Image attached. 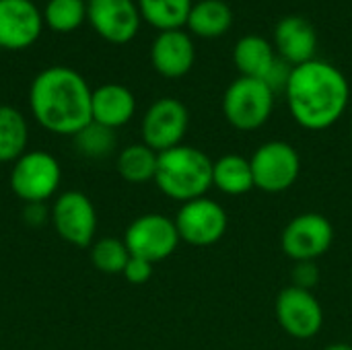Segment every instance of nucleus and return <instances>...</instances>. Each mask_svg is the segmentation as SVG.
Masks as SVG:
<instances>
[{
  "label": "nucleus",
  "instance_id": "obj_1",
  "mask_svg": "<svg viewBox=\"0 0 352 350\" xmlns=\"http://www.w3.org/2000/svg\"><path fill=\"white\" fill-rule=\"evenodd\" d=\"M285 93L293 120L311 132L334 126L344 116L351 99L346 76L318 58L291 70Z\"/></svg>",
  "mask_w": 352,
  "mask_h": 350
},
{
  "label": "nucleus",
  "instance_id": "obj_2",
  "mask_svg": "<svg viewBox=\"0 0 352 350\" xmlns=\"http://www.w3.org/2000/svg\"><path fill=\"white\" fill-rule=\"evenodd\" d=\"M91 99L89 83L68 66L41 70L29 89V107L35 122L58 136H74L93 122Z\"/></svg>",
  "mask_w": 352,
  "mask_h": 350
},
{
  "label": "nucleus",
  "instance_id": "obj_3",
  "mask_svg": "<svg viewBox=\"0 0 352 350\" xmlns=\"http://www.w3.org/2000/svg\"><path fill=\"white\" fill-rule=\"evenodd\" d=\"M155 184L167 198L182 204L204 198L212 188V161L196 146H173L159 153Z\"/></svg>",
  "mask_w": 352,
  "mask_h": 350
},
{
  "label": "nucleus",
  "instance_id": "obj_4",
  "mask_svg": "<svg viewBox=\"0 0 352 350\" xmlns=\"http://www.w3.org/2000/svg\"><path fill=\"white\" fill-rule=\"evenodd\" d=\"M8 182L12 194L23 200V204L47 202L58 196L62 167L60 161L47 151H27L12 163Z\"/></svg>",
  "mask_w": 352,
  "mask_h": 350
},
{
  "label": "nucleus",
  "instance_id": "obj_5",
  "mask_svg": "<svg viewBox=\"0 0 352 350\" xmlns=\"http://www.w3.org/2000/svg\"><path fill=\"white\" fill-rule=\"evenodd\" d=\"M274 109V91L258 78L239 76L229 85L223 97V113L227 122L241 130L252 132L262 128Z\"/></svg>",
  "mask_w": 352,
  "mask_h": 350
},
{
  "label": "nucleus",
  "instance_id": "obj_6",
  "mask_svg": "<svg viewBox=\"0 0 352 350\" xmlns=\"http://www.w3.org/2000/svg\"><path fill=\"white\" fill-rule=\"evenodd\" d=\"M50 223L58 237L72 248H91L97 235V208L93 200L78 190H66L50 206Z\"/></svg>",
  "mask_w": 352,
  "mask_h": 350
},
{
  "label": "nucleus",
  "instance_id": "obj_7",
  "mask_svg": "<svg viewBox=\"0 0 352 350\" xmlns=\"http://www.w3.org/2000/svg\"><path fill=\"white\" fill-rule=\"evenodd\" d=\"M254 186L268 194H280L293 188L301 173L297 149L285 140H270L256 149L250 159Z\"/></svg>",
  "mask_w": 352,
  "mask_h": 350
},
{
  "label": "nucleus",
  "instance_id": "obj_8",
  "mask_svg": "<svg viewBox=\"0 0 352 350\" xmlns=\"http://www.w3.org/2000/svg\"><path fill=\"white\" fill-rule=\"evenodd\" d=\"M179 241L175 221L159 212L136 217L124 233V243L130 256L142 258L151 264L167 260L177 250Z\"/></svg>",
  "mask_w": 352,
  "mask_h": 350
},
{
  "label": "nucleus",
  "instance_id": "obj_9",
  "mask_svg": "<svg viewBox=\"0 0 352 350\" xmlns=\"http://www.w3.org/2000/svg\"><path fill=\"white\" fill-rule=\"evenodd\" d=\"M334 243V227L320 212H303L287 223L280 248L293 262H316Z\"/></svg>",
  "mask_w": 352,
  "mask_h": 350
},
{
  "label": "nucleus",
  "instance_id": "obj_10",
  "mask_svg": "<svg viewBox=\"0 0 352 350\" xmlns=\"http://www.w3.org/2000/svg\"><path fill=\"white\" fill-rule=\"evenodd\" d=\"M175 227L179 233V239L194 245V248H208L223 239L227 233V210L210 200V198H198L190 200L179 206L175 215Z\"/></svg>",
  "mask_w": 352,
  "mask_h": 350
},
{
  "label": "nucleus",
  "instance_id": "obj_11",
  "mask_svg": "<svg viewBox=\"0 0 352 350\" xmlns=\"http://www.w3.org/2000/svg\"><path fill=\"white\" fill-rule=\"evenodd\" d=\"M190 126L188 107L173 97L157 99L144 113L140 124L142 142L155 153L179 146Z\"/></svg>",
  "mask_w": 352,
  "mask_h": 350
},
{
  "label": "nucleus",
  "instance_id": "obj_12",
  "mask_svg": "<svg viewBox=\"0 0 352 350\" xmlns=\"http://www.w3.org/2000/svg\"><path fill=\"white\" fill-rule=\"evenodd\" d=\"M276 320L280 328L297 340H309L324 326V309L311 291L285 287L276 297Z\"/></svg>",
  "mask_w": 352,
  "mask_h": 350
},
{
  "label": "nucleus",
  "instance_id": "obj_13",
  "mask_svg": "<svg viewBox=\"0 0 352 350\" xmlns=\"http://www.w3.org/2000/svg\"><path fill=\"white\" fill-rule=\"evenodd\" d=\"M91 27L111 43H128L140 27V10L132 0H87Z\"/></svg>",
  "mask_w": 352,
  "mask_h": 350
},
{
  "label": "nucleus",
  "instance_id": "obj_14",
  "mask_svg": "<svg viewBox=\"0 0 352 350\" xmlns=\"http://www.w3.org/2000/svg\"><path fill=\"white\" fill-rule=\"evenodd\" d=\"M43 17L31 0H0V47L25 50L41 33Z\"/></svg>",
  "mask_w": 352,
  "mask_h": 350
},
{
  "label": "nucleus",
  "instance_id": "obj_15",
  "mask_svg": "<svg viewBox=\"0 0 352 350\" xmlns=\"http://www.w3.org/2000/svg\"><path fill=\"white\" fill-rule=\"evenodd\" d=\"M196 60V50L188 33L182 29L161 31L151 47V62L155 70L165 78L186 76Z\"/></svg>",
  "mask_w": 352,
  "mask_h": 350
},
{
  "label": "nucleus",
  "instance_id": "obj_16",
  "mask_svg": "<svg viewBox=\"0 0 352 350\" xmlns=\"http://www.w3.org/2000/svg\"><path fill=\"white\" fill-rule=\"evenodd\" d=\"M274 43L278 56L289 66H301L316 60L318 33L314 25L303 17H285L274 29Z\"/></svg>",
  "mask_w": 352,
  "mask_h": 350
},
{
  "label": "nucleus",
  "instance_id": "obj_17",
  "mask_svg": "<svg viewBox=\"0 0 352 350\" xmlns=\"http://www.w3.org/2000/svg\"><path fill=\"white\" fill-rule=\"evenodd\" d=\"M134 111H136V99L128 87L118 83H107L93 91V99H91L93 122L118 130L134 118Z\"/></svg>",
  "mask_w": 352,
  "mask_h": 350
},
{
  "label": "nucleus",
  "instance_id": "obj_18",
  "mask_svg": "<svg viewBox=\"0 0 352 350\" xmlns=\"http://www.w3.org/2000/svg\"><path fill=\"white\" fill-rule=\"evenodd\" d=\"M233 62L241 72V76L258 78L266 83L268 74L278 62V56L274 54L268 39L260 35H245L237 41L233 50Z\"/></svg>",
  "mask_w": 352,
  "mask_h": 350
},
{
  "label": "nucleus",
  "instance_id": "obj_19",
  "mask_svg": "<svg viewBox=\"0 0 352 350\" xmlns=\"http://www.w3.org/2000/svg\"><path fill=\"white\" fill-rule=\"evenodd\" d=\"M212 188L227 196H243L254 190V173L250 159L241 155H225L212 161Z\"/></svg>",
  "mask_w": 352,
  "mask_h": 350
},
{
  "label": "nucleus",
  "instance_id": "obj_20",
  "mask_svg": "<svg viewBox=\"0 0 352 350\" xmlns=\"http://www.w3.org/2000/svg\"><path fill=\"white\" fill-rule=\"evenodd\" d=\"M27 118L12 105H0V163H14L29 149Z\"/></svg>",
  "mask_w": 352,
  "mask_h": 350
},
{
  "label": "nucleus",
  "instance_id": "obj_21",
  "mask_svg": "<svg viewBox=\"0 0 352 350\" xmlns=\"http://www.w3.org/2000/svg\"><path fill=\"white\" fill-rule=\"evenodd\" d=\"M157 159L159 153H155L144 142H136L124 146L118 153L116 169L122 175V179H126L128 184H146V182H155Z\"/></svg>",
  "mask_w": 352,
  "mask_h": 350
},
{
  "label": "nucleus",
  "instance_id": "obj_22",
  "mask_svg": "<svg viewBox=\"0 0 352 350\" xmlns=\"http://www.w3.org/2000/svg\"><path fill=\"white\" fill-rule=\"evenodd\" d=\"M233 23V12L223 0H202L192 6L188 17V27L200 37H219L229 31Z\"/></svg>",
  "mask_w": 352,
  "mask_h": 350
},
{
  "label": "nucleus",
  "instance_id": "obj_23",
  "mask_svg": "<svg viewBox=\"0 0 352 350\" xmlns=\"http://www.w3.org/2000/svg\"><path fill=\"white\" fill-rule=\"evenodd\" d=\"M192 0H138L140 17L159 31H175L188 25Z\"/></svg>",
  "mask_w": 352,
  "mask_h": 350
},
{
  "label": "nucleus",
  "instance_id": "obj_24",
  "mask_svg": "<svg viewBox=\"0 0 352 350\" xmlns=\"http://www.w3.org/2000/svg\"><path fill=\"white\" fill-rule=\"evenodd\" d=\"M72 142L78 155L99 161V159H107L113 155L118 146V136H116V130L101 126L97 122H89L80 132L72 136Z\"/></svg>",
  "mask_w": 352,
  "mask_h": 350
},
{
  "label": "nucleus",
  "instance_id": "obj_25",
  "mask_svg": "<svg viewBox=\"0 0 352 350\" xmlns=\"http://www.w3.org/2000/svg\"><path fill=\"white\" fill-rule=\"evenodd\" d=\"M87 19V2L85 0H50L43 10V21L52 31L70 33L80 27Z\"/></svg>",
  "mask_w": 352,
  "mask_h": 350
},
{
  "label": "nucleus",
  "instance_id": "obj_26",
  "mask_svg": "<svg viewBox=\"0 0 352 350\" xmlns=\"http://www.w3.org/2000/svg\"><path fill=\"white\" fill-rule=\"evenodd\" d=\"M130 260L124 239L101 237L91 245V262L103 274H122Z\"/></svg>",
  "mask_w": 352,
  "mask_h": 350
},
{
  "label": "nucleus",
  "instance_id": "obj_27",
  "mask_svg": "<svg viewBox=\"0 0 352 350\" xmlns=\"http://www.w3.org/2000/svg\"><path fill=\"white\" fill-rule=\"evenodd\" d=\"M153 270H155V264H151V262H146L142 258L130 256V260H128V264H126V268H124L122 274H124V278L130 285H144V283L151 281Z\"/></svg>",
  "mask_w": 352,
  "mask_h": 350
},
{
  "label": "nucleus",
  "instance_id": "obj_28",
  "mask_svg": "<svg viewBox=\"0 0 352 350\" xmlns=\"http://www.w3.org/2000/svg\"><path fill=\"white\" fill-rule=\"evenodd\" d=\"M318 281H320V270L316 262H297V266L293 268V287L311 291Z\"/></svg>",
  "mask_w": 352,
  "mask_h": 350
},
{
  "label": "nucleus",
  "instance_id": "obj_29",
  "mask_svg": "<svg viewBox=\"0 0 352 350\" xmlns=\"http://www.w3.org/2000/svg\"><path fill=\"white\" fill-rule=\"evenodd\" d=\"M50 206L47 202H31L23 206V221L31 229H39L50 223Z\"/></svg>",
  "mask_w": 352,
  "mask_h": 350
},
{
  "label": "nucleus",
  "instance_id": "obj_30",
  "mask_svg": "<svg viewBox=\"0 0 352 350\" xmlns=\"http://www.w3.org/2000/svg\"><path fill=\"white\" fill-rule=\"evenodd\" d=\"M324 350H352V344H346V342H336V344H330Z\"/></svg>",
  "mask_w": 352,
  "mask_h": 350
},
{
  "label": "nucleus",
  "instance_id": "obj_31",
  "mask_svg": "<svg viewBox=\"0 0 352 350\" xmlns=\"http://www.w3.org/2000/svg\"><path fill=\"white\" fill-rule=\"evenodd\" d=\"M351 140H352V126H351Z\"/></svg>",
  "mask_w": 352,
  "mask_h": 350
}]
</instances>
